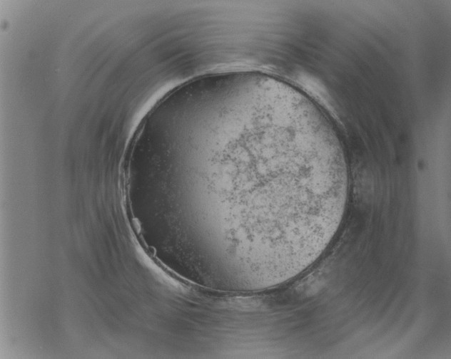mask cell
<instances>
[{
	"instance_id": "obj_1",
	"label": "cell",
	"mask_w": 451,
	"mask_h": 359,
	"mask_svg": "<svg viewBox=\"0 0 451 359\" xmlns=\"http://www.w3.org/2000/svg\"><path fill=\"white\" fill-rule=\"evenodd\" d=\"M196 174L190 231L221 256L275 278L296 276L327 248L344 216L345 155L335 130L277 107L212 133L180 167Z\"/></svg>"
}]
</instances>
